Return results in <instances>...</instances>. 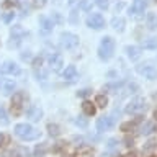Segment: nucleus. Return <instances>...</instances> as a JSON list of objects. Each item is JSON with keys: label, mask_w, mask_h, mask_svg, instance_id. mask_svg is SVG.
Returning <instances> with one entry per match:
<instances>
[{"label": "nucleus", "mask_w": 157, "mask_h": 157, "mask_svg": "<svg viewBox=\"0 0 157 157\" xmlns=\"http://www.w3.org/2000/svg\"><path fill=\"white\" fill-rule=\"evenodd\" d=\"M15 134L23 141H33V139H38L39 137V131L34 129L28 123H20V124L15 126Z\"/></svg>", "instance_id": "nucleus-1"}, {"label": "nucleus", "mask_w": 157, "mask_h": 157, "mask_svg": "<svg viewBox=\"0 0 157 157\" xmlns=\"http://www.w3.org/2000/svg\"><path fill=\"white\" fill-rule=\"evenodd\" d=\"M113 52H115V39L111 36L101 38L100 48H98V57H100L101 61H108V59H111Z\"/></svg>", "instance_id": "nucleus-2"}, {"label": "nucleus", "mask_w": 157, "mask_h": 157, "mask_svg": "<svg viewBox=\"0 0 157 157\" xmlns=\"http://www.w3.org/2000/svg\"><path fill=\"white\" fill-rule=\"evenodd\" d=\"M146 101H144V98H141V97H136V98H132V100L126 105V113L128 115H134V113H142V111H146Z\"/></svg>", "instance_id": "nucleus-3"}, {"label": "nucleus", "mask_w": 157, "mask_h": 157, "mask_svg": "<svg viewBox=\"0 0 157 157\" xmlns=\"http://www.w3.org/2000/svg\"><path fill=\"white\" fill-rule=\"evenodd\" d=\"M61 44H62V48L72 51V49H75L78 46V36H77V34H74V33L66 31V33L61 34Z\"/></svg>", "instance_id": "nucleus-4"}, {"label": "nucleus", "mask_w": 157, "mask_h": 157, "mask_svg": "<svg viewBox=\"0 0 157 157\" xmlns=\"http://www.w3.org/2000/svg\"><path fill=\"white\" fill-rule=\"evenodd\" d=\"M87 26L92 29H101L105 26V18L100 13H92L87 17Z\"/></svg>", "instance_id": "nucleus-5"}, {"label": "nucleus", "mask_w": 157, "mask_h": 157, "mask_svg": "<svg viewBox=\"0 0 157 157\" xmlns=\"http://www.w3.org/2000/svg\"><path fill=\"white\" fill-rule=\"evenodd\" d=\"M23 100H25V95H23L21 92L13 93V98H12V113H13L15 116H18L20 113H21Z\"/></svg>", "instance_id": "nucleus-6"}, {"label": "nucleus", "mask_w": 157, "mask_h": 157, "mask_svg": "<svg viewBox=\"0 0 157 157\" xmlns=\"http://www.w3.org/2000/svg\"><path fill=\"white\" fill-rule=\"evenodd\" d=\"M113 126H115V118H111V116H101V118H98V121H97V129L101 131V132L111 129Z\"/></svg>", "instance_id": "nucleus-7"}, {"label": "nucleus", "mask_w": 157, "mask_h": 157, "mask_svg": "<svg viewBox=\"0 0 157 157\" xmlns=\"http://www.w3.org/2000/svg\"><path fill=\"white\" fill-rule=\"evenodd\" d=\"M49 66H51V69H52L54 72L61 71L62 66H64V59H62L61 54H57V52L51 54V56H49Z\"/></svg>", "instance_id": "nucleus-8"}, {"label": "nucleus", "mask_w": 157, "mask_h": 157, "mask_svg": "<svg viewBox=\"0 0 157 157\" xmlns=\"http://www.w3.org/2000/svg\"><path fill=\"white\" fill-rule=\"evenodd\" d=\"M146 5H147L146 0H134L131 5V8H129V13L134 15V17H141L146 10Z\"/></svg>", "instance_id": "nucleus-9"}, {"label": "nucleus", "mask_w": 157, "mask_h": 157, "mask_svg": "<svg viewBox=\"0 0 157 157\" xmlns=\"http://www.w3.org/2000/svg\"><path fill=\"white\" fill-rule=\"evenodd\" d=\"M137 72L142 74V75H144L146 78H149V80H155L157 78V69L152 67V66H146V67L139 66L137 67Z\"/></svg>", "instance_id": "nucleus-10"}, {"label": "nucleus", "mask_w": 157, "mask_h": 157, "mask_svg": "<svg viewBox=\"0 0 157 157\" xmlns=\"http://www.w3.org/2000/svg\"><path fill=\"white\" fill-rule=\"evenodd\" d=\"M39 26H41V31L44 34L51 33L52 28H54V21L52 18H46V17H39Z\"/></svg>", "instance_id": "nucleus-11"}, {"label": "nucleus", "mask_w": 157, "mask_h": 157, "mask_svg": "<svg viewBox=\"0 0 157 157\" xmlns=\"http://www.w3.org/2000/svg\"><path fill=\"white\" fill-rule=\"evenodd\" d=\"M2 72L10 74V75H18V74H20V67L15 62L7 61V62H3V66H2Z\"/></svg>", "instance_id": "nucleus-12"}, {"label": "nucleus", "mask_w": 157, "mask_h": 157, "mask_svg": "<svg viewBox=\"0 0 157 157\" xmlns=\"http://www.w3.org/2000/svg\"><path fill=\"white\" fill-rule=\"evenodd\" d=\"M28 118L31 121H39L43 118V110L39 106H31L28 110Z\"/></svg>", "instance_id": "nucleus-13"}, {"label": "nucleus", "mask_w": 157, "mask_h": 157, "mask_svg": "<svg viewBox=\"0 0 157 157\" xmlns=\"http://www.w3.org/2000/svg\"><path fill=\"white\" fill-rule=\"evenodd\" d=\"M126 54H128V57H129L131 61H137L142 52H141V48H137V46H128L126 48Z\"/></svg>", "instance_id": "nucleus-14"}, {"label": "nucleus", "mask_w": 157, "mask_h": 157, "mask_svg": "<svg viewBox=\"0 0 157 157\" xmlns=\"http://www.w3.org/2000/svg\"><path fill=\"white\" fill-rule=\"evenodd\" d=\"M10 36H13V38H25L26 36V31H25V28L21 26V25H13L12 29H10Z\"/></svg>", "instance_id": "nucleus-15"}, {"label": "nucleus", "mask_w": 157, "mask_h": 157, "mask_svg": "<svg viewBox=\"0 0 157 157\" xmlns=\"http://www.w3.org/2000/svg\"><path fill=\"white\" fill-rule=\"evenodd\" d=\"M62 77L66 78V80H69V82L75 80V77H77V69H75V66H69V67H66V71L62 72Z\"/></svg>", "instance_id": "nucleus-16"}, {"label": "nucleus", "mask_w": 157, "mask_h": 157, "mask_svg": "<svg viewBox=\"0 0 157 157\" xmlns=\"http://www.w3.org/2000/svg\"><path fill=\"white\" fill-rule=\"evenodd\" d=\"M142 121V116H137V118H134L132 121H128V123H123L121 124V131H124V132H128V131H131V129H134V128L139 124V123Z\"/></svg>", "instance_id": "nucleus-17"}, {"label": "nucleus", "mask_w": 157, "mask_h": 157, "mask_svg": "<svg viewBox=\"0 0 157 157\" xmlns=\"http://www.w3.org/2000/svg\"><path fill=\"white\" fill-rule=\"evenodd\" d=\"M82 110H83V113H85L87 116H92V115H95V113H97V106L93 105L92 101H87L85 100V101L82 103Z\"/></svg>", "instance_id": "nucleus-18"}, {"label": "nucleus", "mask_w": 157, "mask_h": 157, "mask_svg": "<svg viewBox=\"0 0 157 157\" xmlns=\"http://www.w3.org/2000/svg\"><path fill=\"white\" fill-rule=\"evenodd\" d=\"M10 155H15V157H28L29 154V151L26 149V147H21V146H18V147H15V149H12L8 152Z\"/></svg>", "instance_id": "nucleus-19"}, {"label": "nucleus", "mask_w": 157, "mask_h": 157, "mask_svg": "<svg viewBox=\"0 0 157 157\" xmlns=\"http://www.w3.org/2000/svg\"><path fill=\"white\" fill-rule=\"evenodd\" d=\"M111 26L116 29V31H124V18H121V17H115L111 20Z\"/></svg>", "instance_id": "nucleus-20"}, {"label": "nucleus", "mask_w": 157, "mask_h": 157, "mask_svg": "<svg viewBox=\"0 0 157 157\" xmlns=\"http://www.w3.org/2000/svg\"><path fill=\"white\" fill-rule=\"evenodd\" d=\"M154 129H155V123H154V121H146L144 124L141 126L139 132H141V134H151Z\"/></svg>", "instance_id": "nucleus-21"}, {"label": "nucleus", "mask_w": 157, "mask_h": 157, "mask_svg": "<svg viewBox=\"0 0 157 157\" xmlns=\"http://www.w3.org/2000/svg\"><path fill=\"white\" fill-rule=\"evenodd\" d=\"M48 132H49V136L57 137L59 134H61V126L56 124V123H49L48 124Z\"/></svg>", "instance_id": "nucleus-22"}, {"label": "nucleus", "mask_w": 157, "mask_h": 157, "mask_svg": "<svg viewBox=\"0 0 157 157\" xmlns=\"http://www.w3.org/2000/svg\"><path fill=\"white\" fill-rule=\"evenodd\" d=\"M147 28H149L151 31L157 29V15L155 13H149V15H147Z\"/></svg>", "instance_id": "nucleus-23"}, {"label": "nucleus", "mask_w": 157, "mask_h": 157, "mask_svg": "<svg viewBox=\"0 0 157 157\" xmlns=\"http://www.w3.org/2000/svg\"><path fill=\"white\" fill-rule=\"evenodd\" d=\"M2 87H3V93H5V95H10V93L13 92V88H15V82L10 80V78H7V80L2 82Z\"/></svg>", "instance_id": "nucleus-24"}, {"label": "nucleus", "mask_w": 157, "mask_h": 157, "mask_svg": "<svg viewBox=\"0 0 157 157\" xmlns=\"http://www.w3.org/2000/svg\"><path fill=\"white\" fill-rule=\"evenodd\" d=\"M48 151H49V146H48V142H41V144H38L36 147H34V154H36L38 157L44 155Z\"/></svg>", "instance_id": "nucleus-25"}, {"label": "nucleus", "mask_w": 157, "mask_h": 157, "mask_svg": "<svg viewBox=\"0 0 157 157\" xmlns=\"http://www.w3.org/2000/svg\"><path fill=\"white\" fill-rule=\"evenodd\" d=\"M142 46L146 49H157V38H149L142 43Z\"/></svg>", "instance_id": "nucleus-26"}, {"label": "nucleus", "mask_w": 157, "mask_h": 157, "mask_svg": "<svg viewBox=\"0 0 157 157\" xmlns=\"http://www.w3.org/2000/svg\"><path fill=\"white\" fill-rule=\"evenodd\" d=\"M95 105L100 106V108H105V106L108 105V98H106L105 95H97V98H95Z\"/></svg>", "instance_id": "nucleus-27"}, {"label": "nucleus", "mask_w": 157, "mask_h": 157, "mask_svg": "<svg viewBox=\"0 0 157 157\" xmlns=\"http://www.w3.org/2000/svg\"><path fill=\"white\" fill-rule=\"evenodd\" d=\"M0 124L2 126L8 124V115H7V111H5L3 106H0Z\"/></svg>", "instance_id": "nucleus-28"}, {"label": "nucleus", "mask_w": 157, "mask_h": 157, "mask_svg": "<svg viewBox=\"0 0 157 157\" xmlns=\"http://www.w3.org/2000/svg\"><path fill=\"white\" fill-rule=\"evenodd\" d=\"M18 5H20L18 0H5L2 3V7L3 8H13V7H18Z\"/></svg>", "instance_id": "nucleus-29"}, {"label": "nucleus", "mask_w": 157, "mask_h": 157, "mask_svg": "<svg viewBox=\"0 0 157 157\" xmlns=\"http://www.w3.org/2000/svg\"><path fill=\"white\" fill-rule=\"evenodd\" d=\"M36 78H38V80H46V78H48V72L43 71V67L36 69Z\"/></svg>", "instance_id": "nucleus-30"}, {"label": "nucleus", "mask_w": 157, "mask_h": 157, "mask_svg": "<svg viewBox=\"0 0 157 157\" xmlns=\"http://www.w3.org/2000/svg\"><path fill=\"white\" fill-rule=\"evenodd\" d=\"M155 147H157V142L152 139L149 142H146V146H144V149H142V151H144V152H151L152 149H155Z\"/></svg>", "instance_id": "nucleus-31"}, {"label": "nucleus", "mask_w": 157, "mask_h": 157, "mask_svg": "<svg viewBox=\"0 0 157 157\" xmlns=\"http://www.w3.org/2000/svg\"><path fill=\"white\" fill-rule=\"evenodd\" d=\"M77 15H78V12H77V10H72V12H71V17H69V21H71V23H74V25H75V23H78V17H77Z\"/></svg>", "instance_id": "nucleus-32"}, {"label": "nucleus", "mask_w": 157, "mask_h": 157, "mask_svg": "<svg viewBox=\"0 0 157 157\" xmlns=\"http://www.w3.org/2000/svg\"><path fill=\"white\" fill-rule=\"evenodd\" d=\"M75 124H77V126H80V128H87V124H88V121L85 120V118L78 116L77 120H75Z\"/></svg>", "instance_id": "nucleus-33"}, {"label": "nucleus", "mask_w": 157, "mask_h": 157, "mask_svg": "<svg viewBox=\"0 0 157 157\" xmlns=\"http://www.w3.org/2000/svg\"><path fill=\"white\" fill-rule=\"evenodd\" d=\"M13 17H15V13L13 12H7V13H3V17H2V20L5 23H10L13 20Z\"/></svg>", "instance_id": "nucleus-34"}, {"label": "nucleus", "mask_w": 157, "mask_h": 157, "mask_svg": "<svg viewBox=\"0 0 157 157\" xmlns=\"http://www.w3.org/2000/svg\"><path fill=\"white\" fill-rule=\"evenodd\" d=\"M106 147H108V151H115L118 147V141L116 139H110V141H108V144H106Z\"/></svg>", "instance_id": "nucleus-35"}, {"label": "nucleus", "mask_w": 157, "mask_h": 157, "mask_svg": "<svg viewBox=\"0 0 157 157\" xmlns=\"http://www.w3.org/2000/svg\"><path fill=\"white\" fill-rule=\"evenodd\" d=\"M20 43H21V39H20V38H13L12 36V41L8 43V48H18Z\"/></svg>", "instance_id": "nucleus-36"}, {"label": "nucleus", "mask_w": 157, "mask_h": 157, "mask_svg": "<svg viewBox=\"0 0 157 157\" xmlns=\"http://www.w3.org/2000/svg\"><path fill=\"white\" fill-rule=\"evenodd\" d=\"M97 5H98L101 10H106L108 5H110V2H108V0H97Z\"/></svg>", "instance_id": "nucleus-37"}, {"label": "nucleus", "mask_w": 157, "mask_h": 157, "mask_svg": "<svg viewBox=\"0 0 157 157\" xmlns=\"http://www.w3.org/2000/svg\"><path fill=\"white\" fill-rule=\"evenodd\" d=\"M33 67L34 69H41L43 67V57H36L33 61Z\"/></svg>", "instance_id": "nucleus-38"}, {"label": "nucleus", "mask_w": 157, "mask_h": 157, "mask_svg": "<svg viewBox=\"0 0 157 157\" xmlns=\"http://www.w3.org/2000/svg\"><path fill=\"white\" fill-rule=\"evenodd\" d=\"M80 8H82V10H88V8H90V0H82Z\"/></svg>", "instance_id": "nucleus-39"}, {"label": "nucleus", "mask_w": 157, "mask_h": 157, "mask_svg": "<svg viewBox=\"0 0 157 157\" xmlns=\"http://www.w3.org/2000/svg\"><path fill=\"white\" fill-rule=\"evenodd\" d=\"M90 93H92V92H90V90H87V88H85V90H80V92L77 93V95H78V97H82V98H85V97H88V95H90Z\"/></svg>", "instance_id": "nucleus-40"}, {"label": "nucleus", "mask_w": 157, "mask_h": 157, "mask_svg": "<svg viewBox=\"0 0 157 157\" xmlns=\"http://www.w3.org/2000/svg\"><path fill=\"white\" fill-rule=\"evenodd\" d=\"M5 142H8V137L5 136V134H0V147H2Z\"/></svg>", "instance_id": "nucleus-41"}, {"label": "nucleus", "mask_w": 157, "mask_h": 157, "mask_svg": "<svg viewBox=\"0 0 157 157\" xmlns=\"http://www.w3.org/2000/svg\"><path fill=\"white\" fill-rule=\"evenodd\" d=\"M64 146H66V142H57V144L54 146V149H52V151H61Z\"/></svg>", "instance_id": "nucleus-42"}, {"label": "nucleus", "mask_w": 157, "mask_h": 157, "mask_svg": "<svg viewBox=\"0 0 157 157\" xmlns=\"http://www.w3.org/2000/svg\"><path fill=\"white\" fill-rule=\"evenodd\" d=\"M124 142H126V146H128V147H132V142H134V141H132L131 137H126Z\"/></svg>", "instance_id": "nucleus-43"}, {"label": "nucleus", "mask_w": 157, "mask_h": 157, "mask_svg": "<svg viewBox=\"0 0 157 157\" xmlns=\"http://www.w3.org/2000/svg\"><path fill=\"white\" fill-rule=\"evenodd\" d=\"M44 3H46V0H36V2H34V5H36V7H43Z\"/></svg>", "instance_id": "nucleus-44"}, {"label": "nucleus", "mask_w": 157, "mask_h": 157, "mask_svg": "<svg viewBox=\"0 0 157 157\" xmlns=\"http://www.w3.org/2000/svg\"><path fill=\"white\" fill-rule=\"evenodd\" d=\"M29 57H31V54H29V52H23V54H21V59H23V61H26V59H29Z\"/></svg>", "instance_id": "nucleus-45"}, {"label": "nucleus", "mask_w": 157, "mask_h": 157, "mask_svg": "<svg viewBox=\"0 0 157 157\" xmlns=\"http://www.w3.org/2000/svg\"><path fill=\"white\" fill-rule=\"evenodd\" d=\"M52 17H54V20H56V21H57V23H61V21H62V18H61V17H59V15H57V13H54V15H52ZM54 20H52V21H54Z\"/></svg>", "instance_id": "nucleus-46"}, {"label": "nucleus", "mask_w": 157, "mask_h": 157, "mask_svg": "<svg viewBox=\"0 0 157 157\" xmlns=\"http://www.w3.org/2000/svg\"><path fill=\"white\" fill-rule=\"evenodd\" d=\"M126 157H136V154H128Z\"/></svg>", "instance_id": "nucleus-47"}, {"label": "nucleus", "mask_w": 157, "mask_h": 157, "mask_svg": "<svg viewBox=\"0 0 157 157\" xmlns=\"http://www.w3.org/2000/svg\"><path fill=\"white\" fill-rule=\"evenodd\" d=\"M154 118H155V120H157V110L154 111Z\"/></svg>", "instance_id": "nucleus-48"}, {"label": "nucleus", "mask_w": 157, "mask_h": 157, "mask_svg": "<svg viewBox=\"0 0 157 157\" xmlns=\"http://www.w3.org/2000/svg\"><path fill=\"white\" fill-rule=\"evenodd\" d=\"M64 157H74V155H71V154H67V155H64Z\"/></svg>", "instance_id": "nucleus-49"}, {"label": "nucleus", "mask_w": 157, "mask_h": 157, "mask_svg": "<svg viewBox=\"0 0 157 157\" xmlns=\"http://www.w3.org/2000/svg\"><path fill=\"white\" fill-rule=\"evenodd\" d=\"M74 2H75V0H69V3H74Z\"/></svg>", "instance_id": "nucleus-50"}, {"label": "nucleus", "mask_w": 157, "mask_h": 157, "mask_svg": "<svg viewBox=\"0 0 157 157\" xmlns=\"http://www.w3.org/2000/svg\"><path fill=\"white\" fill-rule=\"evenodd\" d=\"M0 85H2V80H0Z\"/></svg>", "instance_id": "nucleus-51"}, {"label": "nucleus", "mask_w": 157, "mask_h": 157, "mask_svg": "<svg viewBox=\"0 0 157 157\" xmlns=\"http://www.w3.org/2000/svg\"><path fill=\"white\" fill-rule=\"evenodd\" d=\"M155 2H157V0H155Z\"/></svg>", "instance_id": "nucleus-52"}]
</instances>
